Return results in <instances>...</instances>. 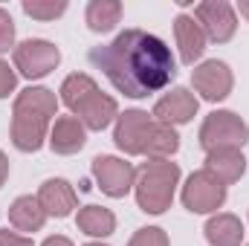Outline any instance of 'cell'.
Here are the masks:
<instances>
[{
  "label": "cell",
  "instance_id": "cell-17",
  "mask_svg": "<svg viewBox=\"0 0 249 246\" xmlns=\"http://www.w3.org/2000/svg\"><path fill=\"white\" fill-rule=\"evenodd\" d=\"M177 151H180V133H177V127L154 119L151 127H148L145 145H142V157L145 159H171Z\"/></svg>",
  "mask_w": 249,
  "mask_h": 246
},
{
  "label": "cell",
  "instance_id": "cell-3",
  "mask_svg": "<svg viewBox=\"0 0 249 246\" xmlns=\"http://www.w3.org/2000/svg\"><path fill=\"white\" fill-rule=\"evenodd\" d=\"M61 102L70 107V116H75L87 130H105L119 116V105L113 96L102 93L99 84L87 72H72L61 81Z\"/></svg>",
  "mask_w": 249,
  "mask_h": 246
},
{
  "label": "cell",
  "instance_id": "cell-18",
  "mask_svg": "<svg viewBox=\"0 0 249 246\" xmlns=\"http://www.w3.org/2000/svg\"><path fill=\"white\" fill-rule=\"evenodd\" d=\"M206 241L212 246H241L244 244V223L241 217L229 214V211H217L206 220L203 226Z\"/></svg>",
  "mask_w": 249,
  "mask_h": 246
},
{
  "label": "cell",
  "instance_id": "cell-2",
  "mask_svg": "<svg viewBox=\"0 0 249 246\" xmlns=\"http://www.w3.org/2000/svg\"><path fill=\"white\" fill-rule=\"evenodd\" d=\"M55 116H58V99L50 87L20 90L12 105V145L23 154L41 151Z\"/></svg>",
  "mask_w": 249,
  "mask_h": 246
},
{
  "label": "cell",
  "instance_id": "cell-28",
  "mask_svg": "<svg viewBox=\"0 0 249 246\" xmlns=\"http://www.w3.org/2000/svg\"><path fill=\"white\" fill-rule=\"evenodd\" d=\"M41 246H72L70 238H64V235H53V238H47Z\"/></svg>",
  "mask_w": 249,
  "mask_h": 246
},
{
  "label": "cell",
  "instance_id": "cell-22",
  "mask_svg": "<svg viewBox=\"0 0 249 246\" xmlns=\"http://www.w3.org/2000/svg\"><path fill=\"white\" fill-rule=\"evenodd\" d=\"M20 6L32 20H55L67 12V0H23Z\"/></svg>",
  "mask_w": 249,
  "mask_h": 246
},
{
  "label": "cell",
  "instance_id": "cell-27",
  "mask_svg": "<svg viewBox=\"0 0 249 246\" xmlns=\"http://www.w3.org/2000/svg\"><path fill=\"white\" fill-rule=\"evenodd\" d=\"M6 180H9V157L0 151V188L6 185Z\"/></svg>",
  "mask_w": 249,
  "mask_h": 246
},
{
  "label": "cell",
  "instance_id": "cell-29",
  "mask_svg": "<svg viewBox=\"0 0 249 246\" xmlns=\"http://www.w3.org/2000/svg\"><path fill=\"white\" fill-rule=\"evenodd\" d=\"M238 12H241V15L249 20V0H241V3H238Z\"/></svg>",
  "mask_w": 249,
  "mask_h": 246
},
{
  "label": "cell",
  "instance_id": "cell-1",
  "mask_svg": "<svg viewBox=\"0 0 249 246\" xmlns=\"http://www.w3.org/2000/svg\"><path fill=\"white\" fill-rule=\"evenodd\" d=\"M87 58L107 75L119 93L130 99H148L168 87L177 75V58L171 47L145 29H124L110 44L93 47Z\"/></svg>",
  "mask_w": 249,
  "mask_h": 246
},
{
  "label": "cell",
  "instance_id": "cell-20",
  "mask_svg": "<svg viewBox=\"0 0 249 246\" xmlns=\"http://www.w3.org/2000/svg\"><path fill=\"white\" fill-rule=\"evenodd\" d=\"M75 226L87 235V238H110L116 232V214L105 206H84L75 214Z\"/></svg>",
  "mask_w": 249,
  "mask_h": 246
},
{
  "label": "cell",
  "instance_id": "cell-7",
  "mask_svg": "<svg viewBox=\"0 0 249 246\" xmlns=\"http://www.w3.org/2000/svg\"><path fill=\"white\" fill-rule=\"evenodd\" d=\"M180 200L191 214H217V209H223L226 203V185L200 168L186 180Z\"/></svg>",
  "mask_w": 249,
  "mask_h": 246
},
{
  "label": "cell",
  "instance_id": "cell-5",
  "mask_svg": "<svg viewBox=\"0 0 249 246\" xmlns=\"http://www.w3.org/2000/svg\"><path fill=\"white\" fill-rule=\"evenodd\" d=\"M200 145L203 151H220V148H244L249 142V124L232 110H214L200 124Z\"/></svg>",
  "mask_w": 249,
  "mask_h": 246
},
{
  "label": "cell",
  "instance_id": "cell-31",
  "mask_svg": "<svg viewBox=\"0 0 249 246\" xmlns=\"http://www.w3.org/2000/svg\"><path fill=\"white\" fill-rule=\"evenodd\" d=\"M247 246H249V244H247Z\"/></svg>",
  "mask_w": 249,
  "mask_h": 246
},
{
  "label": "cell",
  "instance_id": "cell-25",
  "mask_svg": "<svg viewBox=\"0 0 249 246\" xmlns=\"http://www.w3.org/2000/svg\"><path fill=\"white\" fill-rule=\"evenodd\" d=\"M15 87H18V72H15V67H9V64L0 58V99H9V96L15 93Z\"/></svg>",
  "mask_w": 249,
  "mask_h": 246
},
{
  "label": "cell",
  "instance_id": "cell-26",
  "mask_svg": "<svg viewBox=\"0 0 249 246\" xmlns=\"http://www.w3.org/2000/svg\"><path fill=\"white\" fill-rule=\"evenodd\" d=\"M0 246H35V244H32V238H26V235H20V232L3 229V232H0Z\"/></svg>",
  "mask_w": 249,
  "mask_h": 246
},
{
  "label": "cell",
  "instance_id": "cell-30",
  "mask_svg": "<svg viewBox=\"0 0 249 246\" xmlns=\"http://www.w3.org/2000/svg\"><path fill=\"white\" fill-rule=\"evenodd\" d=\"M84 246H107V244H102V241H93V244H84Z\"/></svg>",
  "mask_w": 249,
  "mask_h": 246
},
{
  "label": "cell",
  "instance_id": "cell-21",
  "mask_svg": "<svg viewBox=\"0 0 249 246\" xmlns=\"http://www.w3.org/2000/svg\"><path fill=\"white\" fill-rule=\"evenodd\" d=\"M122 18V3L119 0H90L87 3V12H84V20H87V29L90 32H110Z\"/></svg>",
  "mask_w": 249,
  "mask_h": 246
},
{
  "label": "cell",
  "instance_id": "cell-11",
  "mask_svg": "<svg viewBox=\"0 0 249 246\" xmlns=\"http://www.w3.org/2000/svg\"><path fill=\"white\" fill-rule=\"evenodd\" d=\"M154 122V116L148 110H124L116 116V127H113V142L116 148L124 151L127 157H142V145H145V136H148V127Z\"/></svg>",
  "mask_w": 249,
  "mask_h": 246
},
{
  "label": "cell",
  "instance_id": "cell-16",
  "mask_svg": "<svg viewBox=\"0 0 249 246\" xmlns=\"http://www.w3.org/2000/svg\"><path fill=\"white\" fill-rule=\"evenodd\" d=\"M203 171H209L212 177H217L223 185H232L244 177V171H247V157H244V151H238V148L209 151Z\"/></svg>",
  "mask_w": 249,
  "mask_h": 246
},
{
  "label": "cell",
  "instance_id": "cell-10",
  "mask_svg": "<svg viewBox=\"0 0 249 246\" xmlns=\"http://www.w3.org/2000/svg\"><path fill=\"white\" fill-rule=\"evenodd\" d=\"M191 84L200 93V99L217 105V102L229 99V93L235 87V75H232V70H229L226 61L212 58V61H203L191 70Z\"/></svg>",
  "mask_w": 249,
  "mask_h": 246
},
{
  "label": "cell",
  "instance_id": "cell-4",
  "mask_svg": "<svg viewBox=\"0 0 249 246\" xmlns=\"http://www.w3.org/2000/svg\"><path fill=\"white\" fill-rule=\"evenodd\" d=\"M180 185V165L171 159H145L136 168V206L145 214H162L171 209Z\"/></svg>",
  "mask_w": 249,
  "mask_h": 246
},
{
  "label": "cell",
  "instance_id": "cell-12",
  "mask_svg": "<svg viewBox=\"0 0 249 246\" xmlns=\"http://www.w3.org/2000/svg\"><path fill=\"white\" fill-rule=\"evenodd\" d=\"M197 110H200V99L188 90V87H174L171 93H165L157 105H154V119L162 124H171V127H177V124H186L191 122L194 116H197Z\"/></svg>",
  "mask_w": 249,
  "mask_h": 246
},
{
  "label": "cell",
  "instance_id": "cell-13",
  "mask_svg": "<svg viewBox=\"0 0 249 246\" xmlns=\"http://www.w3.org/2000/svg\"><path fill=\"white\" fill-rule=\"evenodd\" d=\"M38 203L47 211V217H58L61 220V217H70L72 209L78 206V194L64 177H50L38 188Z\"/></svg>",
  "mask_w": 249,
  "mask_h": 246
},
{
  "label": "cell",
  "instance_id": "cell-6",
  "mask_svg": "<svg viewBox=\"0 0 249 246\" xmlns=\"http://www.w3.org/2000/svg\"><path fill=\"white\" fill-rule=\"evenodd\" d=\"M12 55H15V70L29 81H38V78L50 75L61 64V50L53 41H44V38H29V41L18 44L12 50Z\"/></svg>",
  "mask_w": 249,
  "mask_h": 246
},
{
  "label": "cell",
  "instance_id": "cell-23",
  "mask_svg": "<svg viewBox=\"0 0 249 246\" xmlns=\"http://www.w3.org/2000/svg\"><path fill=\"white\" fill-rule=\"evenodd\" d=\"M127 246H171L168 241V232L160 229V226H145V229H136L130 244Z\"/></svg>",
  "mask_w": 249,
  "mask_h": 246
},
{
  "label": "cell",
  "instance_id": "cell-8",
  "mask_svg": "<svg viewBox=\"0 0 249 246\" xmlns=\"http://www.w3.org/2000/svg\"><path fill=\"white\" fill-rule=\"evenodd\" d=\"M194 20L206 32V41L212 44H226L235 38L238 29V12L226 0H203L194 6Z\"/></svg>",
  "mask_w": 249,
  "mask_h": 246
},
{
  "label": "cell",
  "instance_id": "cell-19",
  "mask_svg": "<svg viewBox=\"0 0 249 246\" xmlns=\"http://www.w3.org/2000/svg\"><path fill=\"white\" fill-rule=\"evenodd\" d=\"M9 223L15 232H41L47 223V211L41 209L38 197L23 194L9 206Z\"/></svg>",
  "mask_w": 249,
  "mask_h": 246
},
{
  "label": "cell",
  "instance_id": "cell-14",
  "mask_svg": "<svg viewBox=\"0 0 249 246\" xmlns=\"http://www.w3.org/2000/svg\"><path fill=\"white\" fill-rule=\"evenodd\" d=\"M174 38H177V47H180V61L186 67H194V61L203 58L206 53V32L200 29V23L194 20V15H177L174 18Z\"/></svg>",
  "mask_w": 249,
  "mask_h": 246
},
{
  "label": "cell",
  "instance_id": "cell-9",
  "mask_svg": "<svg viewBox=\"0 0 249 246\" xmlns=\"http://www.w3.org/2000/svg\"><path fill=\"white\" fill-rule=\"evenodd\" d=\"M90 168H93V177H96V183L102 188V194H107V197H113V200L124 197V194L133 191V185H136V168H133L127 159H122V157L99 154Z\"/></svg>",
  "mask_w": 249,
  "mask_h": 246
},
{
  "label": "cell",
  "instance_id": "cell-15",
  "mask_svg": "<svg viewBox=\"0 0 249 246\" xmlns=\"http://www.w3.org/2000/svg\"><path fill=\"white\" fill-rule=\"evenodd\" d=\"M87 145V127L75 116H58L50 127V148L61 157H72Z\"/></svg>",
  "mask_w": 249,
  "mask_h": 246
},
{
  "label": "cell",
  "instance_id": "cell-24",
  "mask_svg": "<svg viewBox=\"0 0 249 246\" xmlns=\"http://www.w3.org/2000/svg\"><path fill=\"white\" fill-rule=\"evenodd\" d=\"M15 50V20L6 9H0V55Z\"/></svg>",
  "mask_w": 249,
  "mask_h": 246
}]
</instances>
